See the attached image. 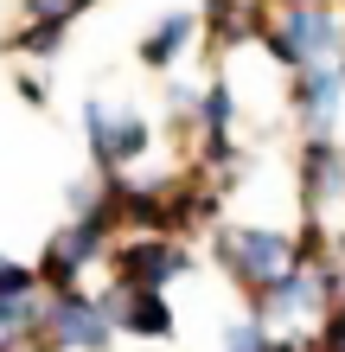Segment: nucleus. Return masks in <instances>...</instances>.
I'll list each match as a JSON object with an SVG mask.
<instances>
[{
	"instance_id": "10",
	"label": "nucleus",
	"mask_w": 345,
	"mask_h": 352,
	"mask_svg": "<svg viewBox=\"0 0 345 352\" xmlns=\"http://www.w3.org/2000/svg\"><path fill=\"white\" fill-rule=\"evenodd\" d=\"M269 13H275L269 0H205L198 7V38H211L217 52H237L250 38H262Z\"/></svg>"
},
{
	"instance_id": "13",
	"label": "nucleus",
	"mask_w": 345,
	"mask_h": 352,
	"mask_svg": "<svg viewBox=\"0 0 345 352\" xmlns=\"http://www.w3.org/2000/svg\"><path fill=\"white\" fill-rule=\"evenodd\" d=\"M64 32H71L64 19H26V26H19L7 45H13L19 58H45V65H51V58L64 52Z\"/></svg>"
},
{
	"instance_id": "21",
	"label": "nucleus",
	"mask_w": 345,
	"mask_h": 352,
	"mask_svg": "<svg viewBox=\"0 0 345 352\" xmlns=\"http://www.w3.org/2000/svg\"><path fill=\"white\" fill-rule=\"evenodd\" d=\"M339 7H345V0H339Z\"/></svg>"
},
{
	"instance_id": "11",
	"label": "nucleus",
	"mask_w": 345,
	"mask_h": 352,
	"mask_svg": "<svg viewBox=\"0 0 345 352\" xmlns=\"http://www.w3.org/2000/svg\"><path fill=\"white\" fill-rule=\"evenodd\" d=\"M192 45H198V13H167V19L147 26V38H141V65L147 71H173Z\"/></svg>"
},
{
	"instance_id": "4",
	"label": "nucleus",
	"mask_w": 345,
	"mask_h": 352,
	"mask_svg": "<svg viewBox=\"0 0 345 352\" xmlns=\"http://www.w3.org/2000/svg\"><path fill=\"white\" fill-rule=\"evenodd\" d=\"M109 263H115V282H141V288H167L173 276L192 269V250L167 231H128L121 243H109Z\"/></svg>"
},
{
	"instance_id": "17",
	"label": "nucleus",
	"mask_w": 345,
	"mask_h": 352,
	"mask_svg": "<svg viewBox=\"0 0 345 352\" xmlns=\"http://www.w3.org/2000/svg\"><path fill=\"white\" fill-rule=\"evenodd\" d=\"M26 288H38V269L13 263V256H0V295H26Z\"/></svg>"
},
{
	"instance_id": "20",
	"label": "nucleus",
	"mask_w": 345,
	"mask_h": 352,
	"mask_svg": "<svg viewBox=\"0 0 345 352\" xmlns=\"http://www.w3.org/2000/svg\"><path fill=\"white\" fill-rule=\"evenodd\" d=\"M333 256H339V276H345V237H339V243H333Z\"/></svg>"
},
{
	"instance_id": "7",
	"label": "nucleus",
	"mask_w": 345,
	"mask_h": 352,
	"mask_svg": "<svg viewBox=\"0 0 345 352\" xmlns=\"http://www.w3.org/2000/svg\"><path fill=\"white\" fill-rule=\"evenodd\" d=\"M288 77H294V90H288L294 122H300L307 135H333V116L345 109V58H326V65H294Z\"/></svg>"
},
{
	"instance_id": "15",
	"label": "nucleus",
	"mask_w": 345,
	"mask_h": 352,
	"mask_svg": "<svg viewBox=\"0 0 345 352\" xmlns=\"http://www.w3.org/2000/svg\"><path fill=\"white\" fill-rule=\"evenodd\" d=\"M19 7H26V19H64V26H77L96 0H19Z\"/></svg>"
},
{
	"instance_id": "2",
	"label": "nucleus",
	"mask_w": 345,
	"mask_h": 352,
	"mask_svg": "<svg viewBox=\"0 0 345 352\" xmlns=\"http://www.w3.org/2000/svg\"><path fill=\"white\" fill-rule=\"evenodd\" d=\"M84 135H90V154H96V173H134L154 154V122L141 109H128V102L90 96L84 102Z\"/></svg>"
},
{
	"instance_id": "16",
	"label": "nucleus",
	"mask_w": 345,
	"mask_h": 352,
	"mask_svg": "<svg viewBox=\"0 0 345 352\" xmlns=\"http://www.w3.org/2000/svg\"><path fill=\"white\" fill-rule=\"evenodd\" d=\"M224 346L230 352H275V340L262 333V320H237L230 333H224Z\"/></svg>"
},
{
	"instance_id": "19",
	"label": "nucleus",
	"mask_w": 345,
	"mask_h": 352,
	"mask_svg": "<svg viewBox=\"0 0 345 352\" xmlns=\"http://www.w3.org/2000/svg\"><path fill=\"white\" fill-rule=\"evenodd\" d=\"M19 96H26L32 102V109H38V102H51V90H45V77H38V71H26V77H19V84H13Z\"/></svg>"
},
{
	"instance_id": "6",
	"label": "nucleus",
	"mask_w": 345,
	"mask_h": 352,
	"mask_svg": "<svg viewBox=\"0 0 345 352\" xmlns=\"http://www.w3.org/2000/svg\"><path fill=\"white\" fill-rule=\"evenodd\" d=\"M38 327L58 340V346H71V352H103L115 340V327L103 314V301H90V295H77V288H58V295L38 307Z\"/></svg>"
},
{
	"instance_id": "5",
	"label": "nucleus",
	"mask_w": 345,
	"mask_h": 352,
	"mask_svg": "<svg viewBox=\"0 0 345 352\" xmlns=\"http://www.w3.org/2000/svg\"><path fill=\"white\" fill-rule=\"evenodd\" d=\"M109 237H115V224H109V218H71L64 231L45 243V256H38V276H45L51 288H77V276H84L90 263H103V256H109Z\"/></svg>"
},
{
	"instance_id": "8",
	"label": "nucleus",
	"mask_w": 345,
	"mask_h": 352,
	"mask_svg": "<svg viewBox=\"0 0 345 352\" xmlns=\"http://www.w3.org/2000/svg\"><path fill=\"white\" fill-rule=\"evenodd\" d=\"M294 179H300L307 212H320V205L345 199V141H333V135H307V141H300V160H294Z\"/></svg>"
},
{
	"instance_id": "1",
	"label": "nucleus",
	"mask_w": 345,
	"mask_h": 352,
	"mask_svg": "<svg viewBox=\"0 0 345 352\" xmlns=\"http://www.w3.org/2000/svg\"><path fill=\"white\" fill-rule=\"evenodd\" d=\"M256 45L269 52L281 71L326 65V58H345V13H339V0H288V7L269 13V26H262Z\"/></svg>"
},
{
	"instance_id": "18",
	"label": "nucleus",
	"mask_w": 345,
	"mask_h": 352,
	"mask_svg": "<svg viewBox=\"0 0 345 352\" xmlns=\"http://www.w3.org/2000/svg\"><path fill=\"white\" fill-rule=\"evenodd\" d=\"M167 116L192 129V116H198V84H173V90H167Z\"/></svg>"
},
{
	"instance_id": "3",
	"label": "nucleus",
	"mask_w": 345,
	"mask_h": 352,
	"mask_svg": "<svg viewBox=\"0 0 345 352\" xmlns=\"http://www.w3.org/2000/svg\"><path fill=\"white\" fill-rule=\"evenodd\" d=\"M217 263L243 288H269L275 276L294 269V237L275 224H230V231H217Z\"/></svg>"
},
{
	"instance_id": "9",
	"label": "nucleus",
	"mask_w": 345,
	"mask_h": 352,
	"mask_svg": "<svg viewBox=\"0 0 345 352\" xmlns=\"http://www.w3.org/2000/svg\"><path fill=\"white\" fill-rule=\"evenodd\" d=\"M103 314H109V327H128V333H141V340H167L173 333L167 295H160V288H141V282H115L103 295Z\"/></svg>"
},
{
	"instance_id": "14",
	"label": "nucleus",
	"mask_w": 345,
	"mask_h": 352,
	"mask_svg": "<svg viewBox=\"0 0 345 352\" xmlns=\"http://www.w3.org/2000/svg\"><path fill=\"white\" fill-rule=\"evenodd\" d=\"M38 327V288H26V295H0V352H7L19 333H32Z\"/></svg>"
},
{
	"instance_id": "12",
	"label": "nucleus",
	"mask_w": 345,
	"mask_h": 352,
	"mask_svg": "<svg viewBox=\"0 0 345 352\" xmlns=\"http://www.w3.org/2000/svg\"><path fill=\"white\" fill-rule=\"evenodd\" d=\"M237 129V96L224 77H211V84H198V116H192V135H230Z\"/></svg>"
}]
</instances>
